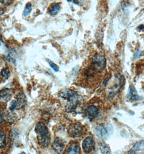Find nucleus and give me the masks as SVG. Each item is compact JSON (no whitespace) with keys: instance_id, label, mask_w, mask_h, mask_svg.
<instances>
[{"instance_id":"2eb2a0df","label":"nucleus","mask_w":144,"mask_h":154,"mask_svg":"<svg viewBox=\"0 0 144 154\" xmlns=\"http://www.w3.org/2000/svg\"><path fill=\"white\" fill-rule=\"evenodd\" d=\"M60 9V6L59 3H55L52 6V8L49 10V14L51 15H55L59 12Z\"/></svg>"},{"instance_id":"1a4fd4ad","label":"nucleus","mask_w":144,"mask_h":154,"mask_svg":"<svg viewBox=\"0 0 144 154\" xmlns=\"http://www.w3.org/2000/svg\"><path fill=\"white\" fill-rule=\"evenodd\" d=\"M85 113L90 120H93L99 115L100 110L96 106L90 105L86 108Z\"/></svg>"},{"instance_id":"dca6fc26","label":"nucleus","mask_w":144,"mask_h":154,"mask_svg":"<svg viewBox=\"0 0 144 154\" xmlns=\"http://www.w3.org/2000/svg\"><path fill=\"white\" fill-rule=\"evenodd\" d=\"M99 146L102 154H110L111 153L110 148L106 144H99Z\"/></svg>"},{"instance_id":"7ed1b4c3","label":"nucleus","mask_w":144,"mask_h":154,"mask_svg":"<svg viewBox=\"0 0 144 154\" xmlns=\"http://www.w3.org/2000/svg\"><path fill=\"white\" fill-rule=\"evenodd\" d=\"M106 61L104 55L100 53L95 54L91 59L90 65L100 73H103L106 68Z\"/></svg>"},{"instance_id":"423d86ee","label":"nucleus","mask_w":144,"mask_h":154,"mask_svg":"<svg viewBox=\"0 0 144 154\" xmlns=\"http://www.w3.org/2000/svg\"><path fill=\"white\" fill-rule=\"evenodd\" d=\"M83 149L86 154H89L93 152L95 149V143L92 136H88L83 141Z\"/></svg>"},{"instance_id":"a211bd4d","label":"nucleus","mask_w":144,"mask_h":154,"mask_svg":"<svg viewBox=\"0 0 144 154\" xmlns=\"http://www.w3.org/2000/svg\"><path fill=\"white\" fill-rule=\"evenodd\" d=\"M1 75L3 78L5 79H8V77H9L10 75H11V72H10V70L8 68H5L1 70Z\"/></svg>"},{"instance_id":"f8f14e48","label":"nucleus","mask_w":144,"mask_h":154,"mask_svg":"<svg viewBox=\"0 0 144 154\" xmlns=\"http://www.w3.org/2000/svg\"><path fill=\"white\" fill-rule=\"evenodd\" d=\"M13 95V90L8 88H4L0 91V100L8 102Z\"/></svg>"},{"instance_id":"412c9836","label":"nucleus","mask_w":144,"mask_h":154,"mask_svg":"<svg viewBox=\"0 0 144 154\" xmlns=\"http://www.w3.org/2000/svg\"><path fill=\"white\" fill-rule=\"evenodd\" d=\"M142 51H138L136 52V55H135V57H136V58H139L140 56H142Z\"/></svg>"},{"instance_id":"f257e3e1","label":"nucleus","mask_w":144,"mask_h":154,"mask_svg":"<svg viewBox=\"0 0 144 154\" xmlns=\"http://www.w3.org/2000/svg\"><path fill=\"white\" fill-rule=\"evenodd\" d=\"M60 97L67 100L66 109L68 112H74L80 102V96L77 91L70 89H65L60 93Z\"/></svg>"},{"instance_id":"39448f33","label":"nucleus","mask_w":144,"mask_h":154,"mask_svg":"<svg viewBox=\"0 0 144 154\" xmlns=\"http://www.w3.org/2000/svg\"><path fill=\"white\" fill-rule=\"evenodd\" d=\"M68 134L72 138H80L83 134V129L81 125L73 123L70 125L68 129Z\"/></svg>"},{"instance_id":"b1692460","label":"nucleus","mask_w":144,"mask_h":154,"mask_svg":"<svg viewBox=\"0 0 144 154\" xmlns=\"http://www.w3.org/2000/svg\"><path fill=\"white\" fill-rule=\"evenodd\" d=\"M1 79L0 78V82H1Z\"/></svg>"},{"instance_id":"6ab92c4d","label":"nucleus","mask_w":144,"mask_h":154,"mask_svg":"<svg viewBox=\"0 0 144 154\" xmlns=\"http://www.w3.org/2000/svg\"><path fill=\"white\" fill-rule=\"evenodd\" d=\"M48 62L51 68L53 69L54 71H55V72H58L59 71V67L56 65V64L54 63L53 62L50 61V60H48Z\"/></svg>"},{"instance_id":"9d476101","label":"nucleus","mask_w":144,"mask_h":154,"mask_svg":"<svg viewBox=\"0 0 144 154\" xmlns=\"http://www.w3.org/2000/svg\"><path fill=\"white\" fill-rule=\"evenodd\" d=\"M127 98L130 101H138L140 100V97L138 95L136 89L133 85H131L128 89V93L127 95Z\"/></svg>"},{"instance_id":"f3484780","label":"nucleus","mask_w":144,"mask_h":154,"mask_svg":"<svg viewBox=\"0 0 144 154\" xmlns=\"http://www.w3.org/2000/svg\"><path fill=\"white\" fill-rule=\"evenodd\" d=\"M32 5L30 2H28L27 5H26L25 8H24V11H23V16H27L30 15V13H31L32 11Z\"/></svg>"},{"instance_id":"f03ea898","label":"nucleus","mask_w":144,"mask_h":154,"mask_svg":"<svg viewBox=\"0 0 144 154\" xmlns=\"http://www.w3.org/2000/svg\"><path fill=\"white\" fill-rule=\"evenodd\" d=\"M35 132L40 146L48 147L51 143V135L45 123L42 122L37 123L35 126Z\"/></svg>"},{"instance_id":"5701e85b","label":"nucleus","mask_w":144,"mask_h":154,"mask_svg":"<svg viewBox=\"0 0 144 154\" xmlns=\"http://www.w3.org/2000/svg\"><path fill=\"white\" fill-rule=\"evenodd\" d=\"M140 30H143L144 29V25H140V26H139L138 28Z\"/></svg>"},{"instance_id":"20e7f679","label":"nucleus","mask_w":144,"mask_h":154,"mask_svg":"<svg viewBox=\"0 0 144 154\" xmlns=\"http://www.w3.org/2000/svg\"><path fill=\"white\" fill-rule=\"evenodd\" d=\"M113 131V128L109 124L99 125L96 127L95 130L96 136L104 140L109 138L112 135Z\"/></svg>"},{"instance_id":"aec40b11","label":"nucleus","mask_w":144,"mask_h":154,"mask_svg":"<svg viewBox=\"0 0 144 154\" xmlns=\"http://www.w3.org/2000/svg\"><path fill=\"white\" fill-rule=\"evenodd\" d=\"M13 2V0H0V3L5 5H11V3Z\"/></svg>"},{"instance_id":"ddd939ff","label":"nucleus","mask_w":144,"mask_h":154,"mask_svg":"<svg viewBox=\"0 0 144 154\" xmlns=\"http://www.w3.org/2000/svg\"><path fill=\"white\" fill-rule=\"evenodd\" d=\"M23 104L25 103H23L22 102L20 101L19 100H17V101L13 100V101L11 102L10 106H9V110H10V111H11V112H14L15 110H16V109H17V108H20V107L21 106L22 104Z\"/></svg>"},{"instance_id":"4be33fe9","label":"nucleus","mask_w":144,"mask_h":154,"mask_svg":"<svg viewBox=\"0 0 144 154\" xmlns=\"http://www.w3.org/2000/svg\"><path fill=\"white\" fill-rule=\"evenodd\" d=\"M4 13H5L4 9L2 8L1 7H0V16H1V15H2Z\"/></svg>"},{"instance_id":"6e6552de","label":"nucleus","mask_w":144,"mask_h":154,"mask_svg":"<svg viewBox=\"0 0 144 154\" xmlns=\"http://www.w3.org/2000/svg\"><path fill=\"white\" fill-rule=\"evenodd\" d=\"M52 148L56 153L61 154L65 148L64 141L61 138L56 137L52 143Z\"/></svg>"},{"instance_id":"4468645a","label":"nucleus","mask_w":144,"mask_h":154,"mask_svg":"<svg viewBox=\"0 0 144 154\" xmlns=\"http://www.w3.org/2000/svg\"><path fill=\"white\" fill-rule=\"evenodd\" d=\"M144 146V140L139 141V142H137L134 145L133 147H132V148L131 149V150L128 152V153H130V154H134V153H136L137 151H138L139 150L141 149L142 146Z\"/></svg>"},{"instance_id":"9b49d317","label":"nucleus","mask_w":144,"mask_h":154,"mask_svg":"<svg viewBox=\"0 0 144 154\" xmlns=\"http://www.w3.org/2000/svg\"><path fill=\"white\" fill-rule=\"evenodd\" d=\"M66 154H80V146L77 141H72L67 147Z\"/></svg>"},{"instance_id":"0eeeda50","label":"nucleus","mask_w":144,"mask_h":154,"mask_svg":"<svg viewBox=\"0 0 144 154\" xmlns=\"http://www.w3.org/2000/svg\"><path fill=\"white\" fill-rule=\"evenodd\" d=\"M8 133L7 128L0 125V150H3L8 144Z\"/></svg>"}]
</instances>
